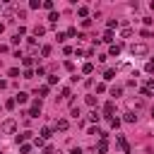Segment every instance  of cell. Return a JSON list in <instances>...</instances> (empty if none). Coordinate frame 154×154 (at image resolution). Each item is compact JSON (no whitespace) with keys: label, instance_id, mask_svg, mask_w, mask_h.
Masks as SVG:
<instances>
[{"label":"cell","instance_id":"6da1fadb","mask_svg":"<svg viewBox=\"0 0 154 154\" xmlns=\"http://www.w3.org/2000/svg\"><path fill=\"white\" fill-rule=\"evenodd\" d=\"M0 130H2L5 135H12V132L17 130V120H14V118H7V120H2V125H0Z\"/></svg>","mask_w":154,"mask_h":154},{"label":"cell","instance_id":"7a4b0ae2","mask_svg":"<svg viewBox=\"0 0 154 154\" xmlns=\"http://www.w3.org/2000/svg\"><path fill=\"white\" fill-rule=\"evenodd\" d=\"M147 51H149L147 43H132V46H130V53H132V55H147Z\"/></svg>","mask_w":154,"mask_h":154},{"label":"cell","instance_id":"3957f363","mask_svg":"<svg viewBox=\"0 0 154 154\" xmlns=\"http://www.w3.org/2000/svg\"><path fill=\"white\" fill-rule=\"evenodd\" d=\"M38 116H41V101H34L29 108V118H38Z\"/></svg>","mask_w":154,"mask_h":154},{"label":"cell","instance_id":"277c9868","mask_svg":"<svg viewBox=\"0 0 154 154\" xmlns=\"http://www.w3.org/2000/svg\"><path fill=\"white\" fill-rule=\"evenodd\" d=\"M116 142H118V147H120V149H125V154L130 152V149H128V142H125V137H123V135H118V137H116Z\"/></svg>","mask_w":154,"mask_h":154},{"label":"cell","instance_id":"5b68a950","mask_svg":"<svg viewBox=\"0 0 154 154\" xmlns=\"http://www.w3.org/2000/svg\"><path fill=\"white\" fill-rule=\"evenodd\" d=\"M96 152H99V154H106V152H108V144H106V140H101V142L96 144Z\"/></svg>","mask_w":154,"mask_h":154},{"label":"cell","instance_id":"8992f818","mask_svg":"<svg viewBox=\"0 0 154 154\" xmlns=\"http://www.w3.org/2000/svg\"><path fill=\"white\" fill-rule=\"evenodd\" d=\"M55 130H67V120H65V118L55 120Z\"/></svg>","mask_w":154,"mask_h":154},{"label":"cell","instance_id":"52a82bcc","mask_svg":"<svg viewBox=\"0 0 154 154\" xmlns=\"http://www.w3.org/2000/svg\"><path fill=\"white\" fill-rule=\"evenodd\" d=\"M108 55H120V46H118V43H113V46L108 48Z\"/></svg>","mask_w":154,"mask_h":154},{"label":"cell","instance_id":"ba28073f","mask_svg":"<svg viewBox=\"0 0 154 154\" xmlns=\"http://www.w3.org/2000/svg\"><path fill=\"white\" fill-rule=\"evenodd\" d=\"M82 72H84V75H91V72H94V65H91V63H84V65H82Z\"/></svg>","mask_w":154,"mask_h":154},{"label":"cell","instance_id":"9c48e42d","mask_svg":"<svg viewBox=\"0 0 154 154\" xmlns=\"http://www.w3.org/2000/svg\"><path fill=\"white\" fill-rule=\"evenodd\" d=\"M26 99H29V96H26L24 91H19V94L14 96V101H17V103H26Z\"/></svg>","mask_w":154,"mask_h":154},{"label":"cell","instance_id":"30bf717a","mask_svg":"<svg viewBox=\"0 0 154 154\" xmlns=\"http://www.w3.org/2000/svg\"><path fill=\"white\" fill-rule=\"evenodd\" d=\"M123 120H125V123H135V120H137V116H135V113H132V111H128V113H125V118H123Z\"/></svg>","mask_w":154,"mask_h":154},{"label":"cell","instance_id":"8fae6325","mask_svg":"<svg viewBox=\"0 0 154 154\" xmlns=\"http://www.w3.org/2000/svg\"><path fill=\"white\" fill-rule=\"evenodd\" d=\"M113 108H116V103H113V101H108V103L103 106V111H106V116H111V113H113Z\"/></svg>","mask_w":154,"mask_h":154},{"label":"cell","instance_id":"7c38bea8","mask_svg":"<svg viewBox=\"0 0 154 154\" xmlns=\"http://www.w3.org/2000/svg\"><path fill=\"white\" fill-rule=\"evenodd\" d=\"M70 116L77 120V118H79V106H72V108H70Z\"/></svg>","mask_w":154,"mask_h":154},{"label":"cell","instance_id":"4fadbf2b","mask_svg":"<svg viewBox=\"0 0 154 154\" xmlns=\"http://www.w3.org/2000/svg\"><path fill=\"white\" fill-rule=\"evenodd\" d=\"M51 135H53V130H51V128H43V130H41V137H43V140H48Z\"/></svg>","mask_w":154,"mask_h":154},{"label":"cell","instance_id":"5bb4252c","mask_svg":"<svg viewBox=\"0 0 154 154\" xmlns=\"http://www.w3.org/2000/svg\"><path fill=\"white\" fill-rule=\"evenodd\" d=\"M34 132H22V135H17V142H24V140H29Z\"/></svg>","mask_w":154,"mask_h":154},{"label":"cell","instance_id":"9a60e30c","mask_svg":"<svg viewBox=\"0 0 154 154\" xmlns=\"http://www.w3.org/2000/svg\"><path fill=\"white\" fill-rule=\"evenodd\" d=\"M77 14H79V17H87V14H89V10L82 5V7H77Z\"/></svg>","mask_w":154,"mask_h":154},{"label":"cell","instance_id":"2e32d148","mask_svg":"<svg viewBox=\"0 0 154 154\" xmlns=\"http://www.w3.org/2000/svg\"><path fill=\"white\" fill-rule=\"evenodd\" d=\"M43 34H46V26H36L34 29V36H43Z\"/></svg>","mask_w":154,"mask_h":154},{"label":"cell","instance_id":"e0dca14e","mask_svg":"<svg viewBox=\"0 0 154 154\" xmlns=\"http://www.w3.org/2000/svg\"><path fill=\"white\" fill-rule=\"evenodd\" d=\"M113 77H116V70H106L103 72V79H113Z\"/></svg>","mask_w":154,"mask_h":154},{"label":"cell","instance_id":"ac0fdd59","mask_svg":"<svg viewBox=\"0 0 154 154\" xmlns=\"http://www.w3.org/2000/svg\"><path fill=\"white\" fill-rule=\"evenodd\" d=\"M99 118H101V116H99L96 111H91V113H89V120H91V123H99Z\"/></svg>","mask_w":154,"mask_h":154},{"label":"cell","instance_id":"d6986e66","mask_svg":"<svg viewBox=\"0 0 154 154\" xmlns=\"http://www.w3.org/2000/svg\"><path fill=\"white\" fill-rule=\"evenodd\" d=\"M106 26H108V31H111L113 26H118V19H108V22H106Z\"/></svg>","mask_w":154,"mask_h":154},{"label":"cell","instance_id":"ffe728a7","mask_svg":"<svg viewBox=\"0 0 154 154\" xmlns=\"http://www.w3.org/2000/svg\"><path fill=\"white\" fill-rule=\"evenodd\" d=\"M130 34H132V31H130V26H123V29H120V36H125V38H128Z\"/></svg>","mask_w":154,"mask_h":154},{"label":"cell","instance_id":"44dd1931","mask_svg":"<svg viewBox=\"0 0 154 154\" xmlns=\"http://www.w3.org/2000/svg\"><path fill=\"white\" fill-rule=\"evenodd\" d=\"M101 41H106V43H111V41H113V34H111V31H106V34H103V38H101Z\"/></svg>","mask_w":154,"mask_h":154},{"label":"cell","instance_id":"7402d4cb","mask_svg":"<svg viewBox=\"0 0 154 154\" xmlns=\"http://www.w3.org/2000/svg\"><path fill=\"white\" fill-rule=\"evenodd\" d=\"M41 55L48 58V55H51V46H43V48H41Z\"/></svg>","mask_w":154,"mask_h":154},{"label":"cell","instance_id":"603a6c76","mask_svg":"<svg viewBox=\"0 0 154 154\" xmlns=\"http://www.w3.org/2000/svg\"><path fill=\"white\" fill-rule=\"evenodd\" d=\"M38 94H41V96H48V84H43V87H38Z\"/></svg>","mask_w":154,"mask_h":154},{"label":"cell","instance_id":"cb8c5ba5","mask_svg":"<svg viewBox=\"0 0 154 154\" xmlns=\"http://www.w3.org/2000/svg\"><path fill=\"white\" fill-rule=\"evenodd\" d=\"M111 94H113V96H116V99H118V96H120V94H123V89H120V87H113V89H111Z\"/></svg>","mask_w":154,"mask_h":154},{"label":"cell","instance_id":"d4e9b609","mask_svg":"<svg viewBox=\"0 0 154 154\" xmlns=\"http://www.w3.org/2000/svg\"><path fill=\"white\" fill-rule=\"evenodd\" d=\"M144 70H147V72H154V60H147V65H144Z\"/></svg>","mask_w":154,"mask_h":154},{"label":"cell","instance_id":"484cf974","mask_svg":"<svg viewBox=\"0 0 154 154\" xmlns=\"http://www.w3.org/2000/svg\"><path fill=\"white\" fill-rule=\"evenodd\" d=\"M41 5H43V2H38V0H31V2H29V7H31V10H36V7H41Z\"/></svg>","mask_w":154,"mask_h":154},{"label":"cell","instance_id":"4316f807","mask_svg":"<svg viewBox=\"0 0 154 154\" xmlns=\"http://www.w3.org/2000/svg\"><path fill=\"white\" fill-rule=\"evenodd\" d=\"M41 7H46V10H51V12H53V0H46Z\"/></svg>","mask_w":154,"mask_h":154},{"label":"cell","instance_id":"83f0119b","mask_svg":"<svg viewBox=\"0 0 154 154\" xmlns=\"http://www.w3.org/2000/svg\"><path fill=\"white\" fill-rule=\"evenodd\" d=\"M84 101H87V103H89V106H96V99H94V96H91V94H89V96H87V99H84Z\"/></svg>","mask_w":154,"mask_h":154},{"label":"cell","instance_id":"f1b7e54d","mask_svg":"<svg viewBox=\"0 0 154 154\" xmlns=\"http://www.w3.org/2000/svg\"><path fill=\"white\" fill-rule=\"evenodd\" d=\"M108 120H111V128H120V120L118 118H108Z\"/></svg>","mask_w":154,"mask_h":154},{"label":"cell","instance_id":"f546056e","mask_svg":"<svg viewBox=\"0 0 154 154\" xmlns=\"http://www.w3.org/2000/svg\"><path fill=\"white\" fill-rule=\"evenodd\" d=\"M70 154H82V149H79V147H77V149H72V152H70Z\"/></svg>","mask_w":154,"mask_h":154},{"label":"cell","instance_id":"4dcf8cb0","mask_svg":"<svg viewBox=\"0 0 154 154\" xmlns=\"http://www.w3.org/2000/svg\"><path fill=\"white\" fill-rule=\"evenodd\" d=\"M149 7H152V10H154V0H152V2H149Z\"/></svg>","mask_w":154,"mask_h":154},{"label":"cell","instance_id":"1f68e13d","mask_svg":"<svg viewBox=\"0 0 154 154\" xmlns=\"http://www.w3.org/2000/svg\"><path fill=\"white\" fill-rule=\"evenodd\" d=\"M152 120H154V108H152Z\"/></svg>","mask_w":154,"mask_h":154},{"label":"cell","instance_id":"d6a6232c","mask_svg":"<svg viewBox=\"0 0 154 154\" xmlns=\"http://www.w3.org/2000/svg\"><path fill=\"white\" fill-rule=\"evenodd\" d=\"M0 12H2V7H0Z\"/></svg>","mask_w":154,"mask_h":154},{"label":"cell","instance_id":"836d02e7","mask_svg":"<svg viewBox=\"0 0 154 154\" xmlns=\"http://www.w3.org/2000/svg\"><path fill=\"white\" fill-rule=\"evenodd\" d=\"M0 154H2V152H0Z\"/></svg>","mask_w":154,"mask_h":154}]
</instances>
